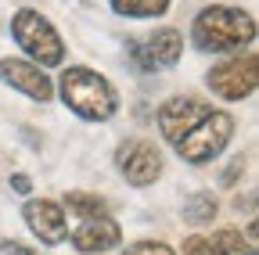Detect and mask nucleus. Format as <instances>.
I'll use <instances>...</instances> for the list:
<instances>
[{
  "mask_svg": "<svg viewBox=\"0 0 259 255\" xmlns=\"http://www.w3.org/2000/svg\"><path fill=\"white\" fill-rule=\"evenodd\" d=\"M191 40L198 50H212V54L238 50V47L255 40V18L241 8H223V4L202 8L194 15Z\"/></svg>",
  "mask_w": 259,
  "mask_h": 255,
  "instance_id": "f257e3e1",
  "label": "nucleus"
},
{
  "mask_svg": "<svg viewBox=\"0 0 259 255\" xmlns=\"http://www.w3.org/2000/svg\"><path fill=\"white\" fill-rule=\"evenodd\" d=\"M61 101L87 122H108L119 112V97L112 83L87 65H72L61 72Z\"/></svg>",
  "mask_w": 259,
  "mask_h": 255,
  "instance_id": "f03ea898",
  "label": "nucleus"
},
{
  "mask_svg": "<svg viewBox=\"0 0 259 255\" xmlns=\"http://www.w3.org/2000/svg\"><path fill=\"white\" fill-rule=\"evenodd\" d=\"M11 36L32 58V65H40V69H54V65L65 61V43L58 36V29L32 8H22L11 18Z\"/></svg>",
  "mask_w": 259,
  "mask_h": 255,
  "instance_id": "7ed1b4c3",
  "label": "nucleus"
},
{
  "mask_svg": "<svg viewBox=\"0 0 259 255\" xmlns=\"http://www.w3.org/2000/svg\"><path fill=\"white\" fill-rule=\"evenodd\" d=\"M231 133H234V119L227 112H220V108H209L173 147H177V155L184 158V162L205 166V162H212V158L231 144Z\"/></svg>",
  "mask_w": 259,
  "mask_h": 255,
  "instance_id": "20e7f679",
  "label": "nucleus"
},
{
  "mask_svg": "<svg viewBox=\"0 0 259 255\" xmlns=\"http://www.w3.org/2000/svg\"><path fill=\"white\" fill-rule=\"evenodd\" d=\"M205 83H209V90L216 93V97H223V101H245V97H252L255 86H259V61H255V54L231 58V61H223V65L209 69Z\"/></svg>",
  "mask_w": 259,
  "mask_h": 255,
  "instance_id": "39448f33",
  "label": "nucleus"
},
{
  "mask_svg": "<svg viewBox=\"0 0 259 255\" xmlns=\"http://www.w3.org/2000/svg\"><path fill=\"white\" fill-rule=\"evenodd\" d=\"M115 166H119V173L126 176V183L148 187V183H155V180L162 176V151H158L151 140L134 137V140L119 144V151H115Z\"/></svg>",
  "mask_w": 259,
  "mask_h": 255,
  "instance_id": "423d86ee",
  "label": "nucleus"
},
{
  "mask_svg": "<svg viewBox=\"0 0 259 255\" xmlns=\"http://www.w3.org/2000/svg\"><path fill=\"white\" fill-rule=\"evenodd\" d=\"M0 83H8L11 90H22L25 97L40 101V105L51 101V93H54L47 72H40V65L22 61V58H4V61H0Z\"/></svg>",
  "mask_w": 259,
  "mask_h": 255,
  "instance_id": "0eeeda50",
  "label": "nucleus"
},
{
  "mask_svg": "<svg viewBox=\"0 0 259 255\" xmlns=\"http://www.w3.org/2000/svg\"><path fill=\"white\" fill-rule=\"evenodd\" d=\"M22 216H25V227L44 244H61L65 237H69V219H65V209L58 201H47V198L29 201L22 209Z\"/></svg>",
  "mask_w": 259,
  "mask_h": 255,
  "instance_id": "6e6552de",
  "label": "nucleus"
},
{
  "mask_svg": "<svg viewBox=\"0 0 259 255\" xmlns=\"http://www.w3.org/2000/svg\"><path fill=\"white\" fill-rule=\"evenodd\" d=\"M209 108L212 105H205L198 97H169L166 105L158 108V130H162V137H166L169 144H177Z\"/></svg>",
  "mask_w": 259,
  "mask_h": 255,
  "instance_id": "1a4fd4ad",
  "label": "nucleus"
},
{
  "mask_svg": "<svg viewBox=\"0 0 259 255\" xmlns=\"http://www.w3.org/2000/svg\"><path fill=\"white\" fill-rule=\"evenodd\" d=\"M119 241H122V230H119V223H115V219H108V216L83 219L79 227L72 230V244H76L83 255H101V251H112Z\"/></svg>",
  "mask_w": 259,
  "mask_h": 255,
  "instance_id": "9d476101",
  "label": "nucleus"
},
{
  "mask_svg": "<svg viewBox=\"0 0 259 255\" xmlns=\"http://www.w3.org/2000/svg\"><path fill=\"white\" fill-rule=\"evenodd\" d=\"M144 50H148V58L155 65H177L180 54H184V36L177 29H158V33L144 43Z\"/></svg>",
  "mask_w": 259,
  "mask_h": 255,
  "instance_id": "9b49d317",
  "label": "nucleus"
},
{
  "mask_svg": "<svg viewBox=\"0 0 259 255\" xmlns=\"http://www.w3.org/2000/svg\"><path fill=\"white\" fill-rule=\"evenodd\" d=\"M65 209H69L72 216H83V219L108 216V201L97 198V194H87V190H72V194H65Z\"/></svg>",
  "mask_w": 259,
  "mask_h": 255,
  "instance_id": "f8f14e48",
  "label": "nucleus"
},
{
  "mask_svg": "<svg viewBox=\"0 0 259 255\" xmlns=\"http://www.w3.org/2000/svg\"><path fill=\"white\" fill-rule=\"evenodd\" d=\"M112 8L126 18H158L166 15L169 0H112Z\"/></svg>",
  "mask_w": 259,
  "mask_h": 255,
  "instance_id": "ddd939ff",
  "label": "nucleus"
},
{
  "mask_svg": "<svg viewBox=\"0 0 259 255\" xmlns=\"http://www.w3.org/2000/svg\"><path fill=\"white\" fill-rule=\"evenodd\" d=\"M216 198L212 194H191L187 201H184V209H180V216L187 219V223H194V227H202V223H209L212 216H216Z\"/></svg>",
  "mask_w": 259,
  "mask_h": 255,
  "instance_id": "4468645a",
  "label": "nucleus"
},
{
  "mask_svg": "<svg viewBox=\"0 0 259 255\" xmlns=\"http://www.w3.org/2000/svg\"><path fill=\"white\" fill-rule=\"evenodd\" d=\"M209 241L216 244V251H220V255H255V248H252L238 230H216Z\"/></svg>",
  "mask_w": 259,
  "mask_h": 255,
  "instance_id": "2eb2a0df",
  "label": "nucleus"
},
{
  "mask_svg": "<svg viewBox=\"0 0 259 255\" xmlns=\"http://www.w3.org/2000/svg\"><path fill=\"white\" fill-rule=\"evenodd\" d=\"M126 58L134 61V69H137V72H144V76H148V72H155V61L148 58V50H144V43H141V40H126Z\"/></svg>",
  "mask_w": 259,
  "mask_h": 255,
  "instance_id": "dca6fc26",
  "label": "nucleus"
},
{
  "mask_svg": "<svg viewBox=\"0 0 259 255\" xmlns=\"http://www.w3.org/2000/svg\"><path fill=\"white\" fill-rule=\"evenodd\" d=\"M126 255H177V251L162 241H137V244L126 248Z\"/></svg>",
  "mask_w": 259,
  "mask_h": 255,
  "instance_id": "f3484780",
  "label": "nucleus"
},
{
  "mask_svg": "<svg viewBox=\"0 0 259 255\" xmlns=\"http://www.w3.org/2000/svg\"><path fill=\"white\" fill-rule=\"evenodd\" d=\"M184 255H220V251H216V244H212L209 237H198V234H194V237L184 241Z\"/></svg>",
  "mask_w": 259,
  "mask_h": 255,
  "instance_id": "a211bd4d",
  "label": "nucleus"
},
{
  "mask_svg": "<svg viewBox=\"0 0 259 255\" xmlns=\"http://www.w3.org/2000/svg\"><path fill=\"white\" fill-rule=\"evenodd\" d=\"M0 255H36V251L18 244V241H0Z\"/></svg>",
  "mask_w": 259,
  "mask_h": 255,
  "instance_id": "6ab92c4d",
  "label": "nucleus"
},
{
  "mask_svg": "<svg viewBox=\"0 0 259 255\" xmlns=\"http://www.w3.org/2000/svg\"><path fill=\"white\" fill-rule=\"evenodd\" d=\"M11 190H18V194H29V190H32L29 176H25V173H15V176H11Z\"/></svg>",
  "mask_w": 259,
  "mask_h": 255,
  "instance_id": "aec40b11",
  "label": "nucleus"
},
{
  "mask_svg": "<svg viewBox=\"0 0 259 255\" xmlns=\"http://www.w3.org/2000/svg\"><path fill=\"white\" fill-rule=\"evenodd\" d=\"M241 169H245V162H241V158H238V162H234L231 169H227V173H223V183H234V176H238Z\"/></svg>",
  "mask_w": 259,
  "mask_h": 255,
  "instance_id": "412c9836",
  "label": "nucleus"
}]
</instances>
